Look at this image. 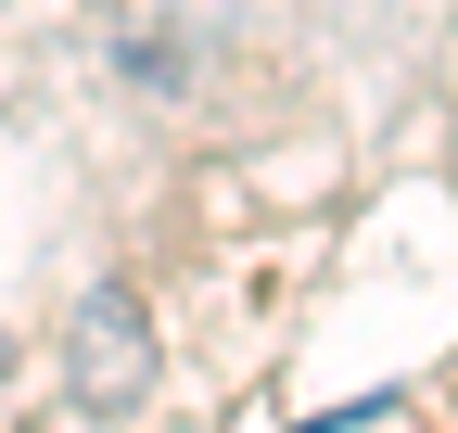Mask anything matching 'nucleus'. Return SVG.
<instances>
[{"label": "nucleus", "instance_id": "obj_1", "mask_svg": "<svg viewBox=\"0 0 458 433\" xmlns=\"http://www.w3.org/2000/svg\"><path fill=\"white\" fill-rule=\"evenodd\" d=\"M140 369H153V344L128 332V306L102 293V306H89V332H77V395H89V408H128Z\"/></svg>", "mask_w": 458, "mask_h": 433}]
</instances>
